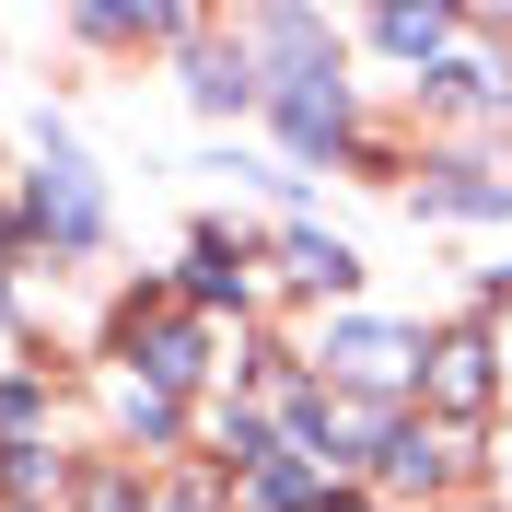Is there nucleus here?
I'll list each match as a JSON object with an SVG mask.
<instances>
[{"mask_svg": "<svg viewBox=\"0 0 512 512\" xmlns=\"http://www.w3.org/2000/svg\"><path fill=\"white\" fill-rule=\"evenodd\" d=\"M280 117H291V140H338L350 128V94H338V70H291V94H280Z\"/></svg>", "mask_w": 512, "mask_h": 512, "instance_id": "1", "label": "nucleus"}, {"mask_svg": "<svg viewBox=\"0 0 512 512\" xmlns=\"http://www.w3.org/2000/svg\"><path fill=\"white\" fill-rule=\"evenodd\" d=\"M326 361H338V373H350V384H396V373H408V338H396V326H338V338H326Z\"/></svg>", "mask_w": 512, "mask_h": 512, "instance_id": "2", "label": "nucleus"}, {"mask_svg": "<svg viewBox=\"0 0 512 512\" xmlns=\"http://www.w3.org/2000/svg\"><path fill=\"white\" fill-rule=\"evenodd\" d=\"M431 396H443L454 419L489 408V350H478V338H443V350H431Z\"/></svg>", "mask_w": 512, "mask_h": 512, "instance_id": "3", "label": "nucleus"}, {"mask_svg": "<svg viewBox=\"0 0 512 512\" xmlns=\"http://www.w3.org/2000/svg\"><path fill=\"white\" fill-rule=\"evenodd\" d=\"M35 222L59 233V245H82V233H94V187H82V175H70V163H59V175L35 187Z\"/></svg>", "mask_w": 512, "mask_h": 512, "instance_id": "4", "label": "nucleus"}, {"mask_svg": "<svg viewBox=\"0 0 512 512\" xmlns=\"http://www.w3.org/2000/svg\"><path fill=\"white\" fill-rule=\"evenodd\" d=\"M140 361H152V396H163V384H198V326H152Z\"/></svg>", "mask_w": 512, "mask_h": 512, "instance_id": "5", "label": "nucleus"}, {"mask_svg": "<svg viewBox=\"0 0 512 512\" xmlns=\"http://www.w3.org/2000/svg\"><path fill=\"white\" fill-rule=\"evenodd\" d=\"M291 268H303L315 291H350V280H361V268H350V245H326V233H291Z\"/></svg>", "mask_w": 512, "mask_h": 512, "instance_id": "6", "label": "nucleus"}, {"mask_svg": "<svg viewBox=\"0 0 512 512\" xmlns=\"http://www.w3.org/2000/svg\"><path fill=\"white\" fill-rule=\"evenodd\" d=\"M245 501H256V512H303V501H315V466H256Z\"/></svg>", "mask_w": 512, "mask_h": 512, "instance_id": "7", "label": "nucleus"}, {"mask_svg": "<svg viewBox=\"0 0 512 512\" xmlns=\"http://www.w3.org/2000/svg\"><path fill=\"white\" fill-rule=\"evenodd\" d=\"M384 47H396V59H431V47H443V12H384Z\"/></svg>", "mask_w": 512, "mask_h": 512, "instance_id": "8", "label": "nucleus"}, {"mask_svg": "<svg viewBox=\"0 0 512 512\" xmlns=\"http://www.w3.org/2000/svg\"><path fill=\"white\" fill-rule=\"evenodd\" d=\"M256 82H245V59H198V105H245Z\"/></svg>", "mask_w": 512, "mask_h": 512, "instance_id": "9", "label": "nucleus"}, {"mask_svg": "<svg viewBox=\"0 0 512 512\" xmlns=\"http://www.w3.org/2000/svg\"><path fill=\"white\" fill-rule=\"evenodd\" d=\"M187 291H198V303H222V291H233V256L198 245V256H187Z\"/></svg>", "mask_w": 512, "mask_h": 512, "instance_id": "10", "label": "nucleus"}, {"mask_svg": "<svg viewBox=\"0 0 512 512\" xmlns=\"http://www.w3.org/2000/svg\"><path fill=\"white\" fill-rule=\"evenodd\" d=\"M338 512H361V501H338Z\"/></svg>", "mask_w": 512, "mask_h": 512, "instance_id": "11", "label": "nucleus"}]
</instances>
